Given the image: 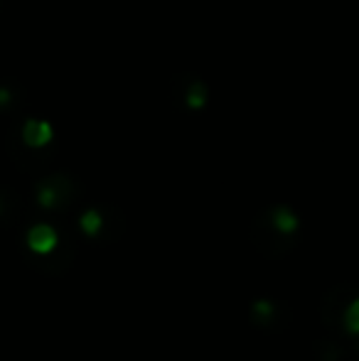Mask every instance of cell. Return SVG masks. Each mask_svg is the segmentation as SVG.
<instances>
[{
    "instance_id": "obj_6",
    "label": "cell",
    "mask_w": 359,
    "mask_h": 361,
    "mask_svg": "<svg viewBox=\"0 0 359 361\" xmlns=\"http://www.w3.org/2000/svg\"><path fill=\"white\" fill-rule=\"evenodd\" d=\"M82 226H84V231H89V233H96L101 228V214L96 209H91L87 212V214L82 216Z\"/></svg>"
},
{
    "instance_id": "obj_3",
    "label": "cell",
    "mask_w": 359,
    "mask_h": 361,
    "mask_svg": "<svg viewBox=\"0 0 359 361\" xmlns=\"http://www.w3.org/2000/svg\"><path fill=\"white\" fill-rule=\"evenodd\" d=\"M52 138V128L44 121H28L23 126V140L30 147H42L47 140Z\"/></svg>"
},
{
    "instance_id": "obj_7",
    "label": "cell",
    "mask_w": 359,
    "mask_h": 361,
    "mask_svg": "<svg viewBox=\"0 0 359 361\" xmlns=\"http://www.w3.org/2000/svg\"><path fill=\"white\" fill-rule=\"evenodd\" d=\"M347 327L352 332H359V300L352 302V307H347Z\"/></svg>"
},
{
    "instance_id": "obj_4",
    "label": "cell",
    "mask_w": 359,
    "mask_h": 361,
    "mask_svg": "<svg viewBox=\"0 0 359 361\" xmlns=\"http://www.w3.org/2000/svg\"><path fill=\"white\" fill-rule=\"evenodd\" d=\"M20 212V197L8 187H0V224L13 221Z\"/></svg>"
},
{
    "instance_id": "obj_1",
    "label": "cell",
    "mask_w": 359,
    "mask_h": 361,
    "mask_svg": "<svg viewBox=\"0 0 359 361\" xmlns=\"http://www.w3.org/2000/svg\"><path fill=\"white\" fill-rule=\"evenodd\" d=\"M72 197V182L64 175H52L37 185V202L47 209H57V207L67 204Z\"/></svg>"
},
{
    "instance_id": "obj_5",
    "label": "cell",
    "mask_w": 359,
    "mask_h": 361,
    "mask_svg": "<svg viewBox=\"0 0 359 361\" xmlns=\"http://www.w3.org/2000/svg\"><path fill=\"white\" fill-rule=\"evenodd\" d=\"M271 221H273V228H278V231H293L296 228V216L291 214L288 209H276L273 212V216H271Z\"/></svg>"
},
{
    "instance_id": "obj_2",
    "label": "cell",
    "mask_w": 359,
    "mask_h": 361,
    "mask_svg": "<svg viewBox=\"0 0 359 361\" xmlns=\"http://www.w3.org/2000/svg\"><path fill=\"white\" fill-rule=\"evenodd\" d=\"M28 246L32 248L35 253H49L57 246V231H54L52 226H47V224H37V226L30 228Z\"/></svg>"
}]
</instances>
